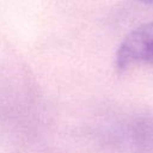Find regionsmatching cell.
I'll use <instances>...</instances> for the list:
<instances>
[{
    "mask_svg": "<svg viewBox=\"0 0 153 153\" xmlns=\"http://www.w3.org/2000/svg\"><path fill=\"white\" fill-rule=\"evenodd\" d=\"M140 63L153 65V23L143 24L131 31L116 54V65L120 69Z\"/></svg>",
    "mask_w": 153,
    "mask_h": 153,
    "instance_id": "6da1fadb",
    "label": "cell"
},
{
    "mask_svg": "<svg viewBox=\"0 0 153 153\" xmlns=\"http://www.w3.org/2000/svg\"><path fill=\"white\" fill-rule=\"evenodd\" d=\"M126 143L145 153H153V121H136L124 130Z\"/></svg>",
    "mask_w": 153,
    "mask_h": 153,
    "instance_id": "7a4b0ae2",
    "label": "cell"
},
{
    "mask_svg": "<svg viewBox=\"0 0 153 153\" xmlns=\"http://www.w3.org/2000/svg\"><path fill=\"white\" fill-rule=\"evenodd\" d=\"M141 2H145V4H149V5H153V0H139Z\"/></svg>",
    "mask_w": 153,
    "mask_h": 153,
    "instance_id": "3957f363",
    "label": "cell"
}]
</instances>
